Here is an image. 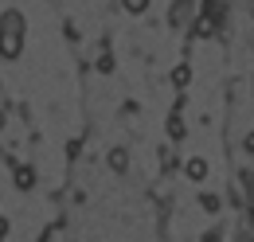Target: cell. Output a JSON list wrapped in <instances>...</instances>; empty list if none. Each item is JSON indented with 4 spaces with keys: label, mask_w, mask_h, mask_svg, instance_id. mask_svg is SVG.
<instances>
[{
    "label": "cell",
    "mask_w": 254,
    "mask_h": 242,
    "mask_svg": "<svg viewBox=\"0 0 254 242\" xmlns=\"http://www.w3.org/2000/svg\"><path fill=\"white\" fill-rule=\"evenodd\" d=\"M184 172H188V180H207V160L203 156H191L188 164H184Z\"/></svg>",
    "instance_id": "2"
},
{
    "label": "cell",
    "mask_w": 254,
    "mask_h": 242,
    "mask_svg": "<svg viewBox=\"0 0 254 242\" xmlns=\"http://www.w3.org/2000/svg\"><path fill=\"white\" fill-rule=\"evenodd\" d=\"M247 149H251V152H254V133H251V137H247Z\"/></svg>",
    "instance_id": "9"
},
{
    "label": "cell",
    "mask_w": 254,
    "mask_h": 242,
    "mask_svg": "<svg viewBox=\"0 0 254 242\" xmlns=\"http://www.w3.org/2000/svg\"><path fill=\"white\" fill-rule=\"evenodd\" d=\"M168 137H172V141H184V121H180V110L168 118Z\"/></svg>",
    "instance_id": "5"
},
{
    "label": "cell",
    "mask_w": 254,
    "mask_h": 242,
    "mask_svg": "<svg viewBox=\"0 0 254 242\" xmlns=\"http://www.w3.org/2000/svg\"><path fill=\"white\" fill-rule=\"evenodd\" d=\"M199 207H203V211H219V195H199Z\"/></svg>",
    "instance_id": "7"
},
{
    "label": "cell",
    "mask_w": 254,
    "mask_h": 242,
    "mask_svg": "<svg viewBox=\"0 0 254 242\" xmlns=\"http://www.w3.org/2000/svg\"><path fill=\"white\" fill-rule=\"evenodd\" d=\"M122 8H126V12H133V16H141V12L149 8V0H122Z\"/></svg>",
    "instance_id": "6"
},
{
    "label": "cell",
    "mask_w": 254,
    "mask_h": 242,
    "mask_svg": "<svg viewBox=\"0 0 254 242\" xmlns=\"http://www.w3.org/2000/svg\"><path fill=\"white\" fill-rule=\"evenodd\" d=\"M110 168H114V172H126V168H129V152L126 149H114V152H110Z\"/></svg>",
    "instance_id": "4"
},
{
    "label": "cell",
    "mask_w": 254,
    "mask_h": 242,
    "mask_svg": "<svg viewBox=\"0 0 254 242\" xmlns=\"http://www.w3.org/2000/svg\"><path fill=\"white\" fill-rule=\"evenodd\" d=\"M24 16L20 12H4L0 16V55L4 59H20V51H24Z\"/></svg>",
    "instance_id": "1"
},
{
    "label": "cell",
    "mask_w": 254,
    "mask_h": 242,
    "mask_svg": "<svg viewBox=\"0 0 254 242\" xmlns=\"http://www.w3.org/2000/svg\"><path fill=\"white\" fill-rule=\"evenodd\" d=\"M4 121H8V114H4V110H0V129H4Z\"/></svg>",
    "instance_id": "10"
},
{
    "label": "cell",
    "mask_w": 254,
    "mask_h": 242,
    "mask_svg": "<svg viewBox=\"0 0 254 242\" xmlns=\"http://www.w3.org/2000/svg\"><path fill=\"white\" fill-rule=\"evenodd\" d=\"M32 183H35V172L28 168V164H20V168H16V187H20V191H28Z\"/></svg>",
    "instance_id": "3"
},
{
    "label": "cell",
    "mask_w": 254,
    "mask_h": 242,
    "mask_svg": "<svg viewBox=\"0 0 254 242\" xmlns=\"http://www.w3.org/2000/svg\"><path fill=\"white\" fill-rule=\"evenodd\" d=\"M188 78H191L188 66H176V70H172V82H176V86H188Z\"/></svg>",
    "instance_id": "8"
}]
</instances>
